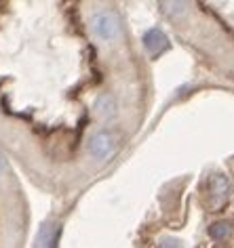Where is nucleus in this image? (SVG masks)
Returning a JSON list of instances; mask_svg holds the SVG:
<instances>
[{"instance_id":"1","label":"nucleus","mask_w":234,"mask_h":248,"mask_svg":"<svg viewBox=\"0 0 234 248\" xmlns=\"http://www.w3.org/2000/svg\"><path fill=\"white\" fill-rule=\"evenodd\" d=\"M91 30L100 40H114L118 36V21L112 13H97L93 19H91Z\"/></svg>"},{"instance_id":"7","label":"nucleus","mask_w":234,"mask_h":248,"mask_svg":"<svg viewBox=\"0 0 234 248\" xmlns=\"http://www.w3.org/2000/svg\"><path fill=\"white\" fill-rule=\"evenodd\" d=\"M209 235H211L213 240H226L228 235H230V225L228 223H215V225L209 227Z\"/></svg>"},{"instance_id":"6","label":"nucleus","mask_w":234,"mask_h":248,"mask_svg":"<svg viewBox=\"0 0 234 248\" xmlns=\"http://www.w3.org/2000/svg\"><path fill=\"white\" fill-rule=\"evenodd\" d=\"M95 111L101 120H110V118L116 116V101L112 95H101L95 101Z\"/></svg>"},{"instance_id":"5","label":"nucleus","mask_w":234,"mask_h":248,"mask_svg":"<svg viewBox=\"0 0 234 248\" xmlns=\"http://www.w3.org/2000/svg\"><path fill=\"white\" fill-rule=\"evenodd\" d=\"M59 233H61L59 223H47V225H42V229L38 232V238H36V248H57Z\"/></svg>"},{"instance_id":"9","label":"nucleus","mask_w":234,"mask_h":248,"mask_svg":"<svg viewBox=\"0 0 234 248\" xmlns=\"http://www.w3.org/2000/svg\"><path fill=\"white\" fill-rule=\"evenodd\" d=\"M2 170H4V158L0 156V172H2Z\"/></svg>"},{"instance_id":"4","label":"nucleus","mask_w":234,"mask_h":248,"mask_svg":"<svg viewBox=\"0 0 234 248\" xmlns=\"http://www.w3.org/2000/svg\"><path fill=\"white\" fill-rule=\"evenodd\" d=\"M144 46L148 48V53L156 57V55H161L163 51H167L169 48V40H167V36H165L161 30L152 28V30H148V32L144 34Z\"/></svg>"},{"instance_id":"8","label":"nucleus","mask_w":234,"mask_h":248,"mask_svg":"<svg viewBox=\"0 0 234 248\" xmlns=\"http://www.w3.org/2000/svg\"><path fill=\"white\" fill-rule=\"evenodd\" d=\"M158 248H184V246H182V242L175 240V238H163Z\"/></svg>"},{"instance_id":"3","label":"nucleus","mask_w":234,"mask_h":248,"mask_svg":"<svg viewBox=\"0 0 234 248\" xmlns=\"http://www.w3.org/2000/svg\"><path fill=\"white\" fill-rule=\"evenodd\" d=\"M211 196H209V204L213 208L221 206L228 200V194H230V181H228L226 175H215L211 179Z\"/></svg>"},{"instance_id":"2","label":"nucleus","mask_w":234,"mask_h":248,"mask_svg":"<svg viewBox=\"0 0 234 248\" xmlns=\"http://www.w3.org/2000/svg\"><path fill=\"white\" fill-rule=\"evenodd\" d=\"M114 152V137L106 131L93 135V139L89 141V154L97 160H106L112 156Z\"/></svg>"}]
</instances>
